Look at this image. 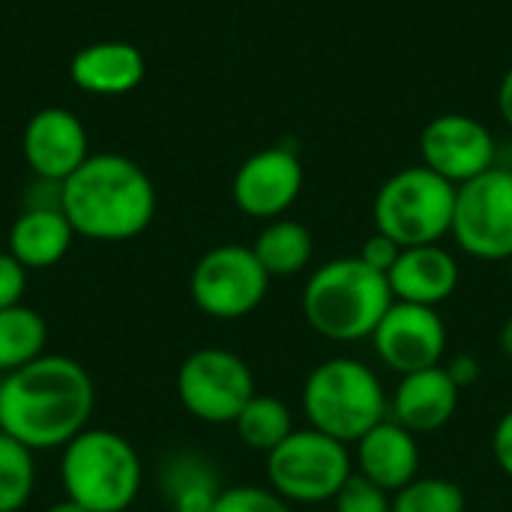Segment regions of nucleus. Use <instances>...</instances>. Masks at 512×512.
<instances>
[{
  "label": "nucleus",
  "instance_id": "nucleus-16",
  "mask_svg": "<svg viewBox=\"0 0 512 512\" xmlns=\"http://www.w3.org/2000/svg\"><path fill=\"white\" fill-rule=\"evenodd\" d=\"M393 300L438 309L459 288V261L441 243L402 249L399 261L387 273Z\"/></svg>",
  "mask_w": 512,
  "mask_h": 512
},
{
  "label": "nucleus",
  "instance_id": "nucleus-23",
  "mask_svg": "<svg viewBox=\"0 0 512 512\" xmlns=\"http://www.w3.org/2000/svg\"><path fill=\"white\" fill-rule=\"evenodd\" d=\"M165 492L174 512H210L219 498L216 471L198 456H177L165 474Z\"/></svg>",
  "mask_w": 512,
  "mask_h": 512
},
{
  "label": "nucleus",
  "instance_id": "nucleus-2",
  "mask_svg": "<svg viewBox=\"0 0 512 512\" xmlns=\"http://www.w3.org/2000/svg\"><path fill=\"white\" fill-rule=\"evenodd\" d=\"M60 210L75 237L126 243L141 237L156 216V189L147 171L120 153H90L60 183Z\"/></svg>",
  "mask_w": 512,
  "mask_h": 512
},
{
  "label": "nucleus",
  "instance_id": "nucleus-25",
  "mask_svg": "<svg viewBox=\"0 0 512 512\" xmlns=\"http://www.w3.org/2000/svg\"><path fill=\"white\" fill-rule=\"evenodd\" d=\"M459 483L444 477H417L393 495V512H465Z\"/></svg>",
  "mask_w": 512,
  "mask_h": 512
},
{
  "label": "nucleus",
  "instance_id": "nucleus-17",
  "mask_svg": "<svg viewBox=\"0 0 512 512\" xmlns=\"http://www.w3.org/2000/svg\"><path fill=\"white\" fill-rule=\"evenodd\" d=\"M459 396L462 390L444 366L402 375L390 399V417L414 435H429L456 417Z\"/></svg>",
  "mask_w": 512,
  "mask_h": 512
},
{
  "label": "nucleus",
  "instance_id": "nucleus-35",
  "mask_svg": "<svg viewBox=\"0 0 512 512\" xmlns=\"http://www.w3.org/2000/svg\"><path fill=\"white\" fill-rule=\"evenodd\" d=\"M507 264H510V282H512V258H510V261H507Z\"/></svg>",
  "mask_w": 512,
  "mask_h": 512
},
{
  "label": "nucleus",
  "instance_id": "nucleus-6",
  "mask_svg": "<svg viewBox=\"0 0 512 512\" xmlns=\"http://www.w3.org/2000/svg\"><path fill=\"white\" fill-rule=\"evenodd\" d=\"M456 189L426 165H411L387 177L375 195V231L402 249L441 243L453 231Z\"/></svg>",
  "mask_w": 512,
  "mask_h": 512
},
{
  "label": "nucleus",
  "instance_id": "nucleus-15",
  "mask_svg": "<svg viewBox=\"0 0 512 512\" xmlns=\"http://www.w3.org/2000/svg\"><path fill=\"white\" fill-rule=\"evenodd\" d=\"M354 474L396 495L420 477V444L417 435L399 426L393 417L378 423L354 444Z\"/></svg>",
  "mask_w": 512,
  "mask_h": 512
},
{
  "label": "nucleus",
  "instance_id": "nucleus-30",
  "mask_svg": "<svg viewBox=\"0 0 512 512\" xmlns=\"http://www.w3.org/2000/svg\"><path fill=\"white\" fill-rule=\"evenodd\" d=\"M492 453H495L498 468L512 480V408L498 420L492 432Z\"/></svg>",
  "mask_w": 512,
  "mask_h": 512
},
{
  "label": "nucleus",
  "instance_id": "nucleus-11",
  "mask_svg": "<svg viewBox=\"0 0 512 512\" xmlns=\"http://www.w3.org/2000/svg\"><path fill=\"white\" fill-rule=\"evenodd\" d=\"M378 360L399 378L441 366L447 354V324L438 309L393 300L372 333Z\"/></svg>",
  "mask_w": 512,
  "mask_h": 512
},
{
  "label": "nucleus",
  "instance_id": "nucleus-19",
  "mask_svg": "<svg viewBox=\"0 0 512 512\" xmlns=\"http://www.w3.org/2000/svg\"><path fill=\"white\" fill-rule=\"evenodd\" d=\"M75 240V231L60 207H27L9 228L6 252L27 270L60 264Z\"/></svg>",
  "mask_w": 512,
  "mask_h": 512
},
{
  "label": "nucleus",
  "instance_id": "nucleus-24",
  "mask_svg": "<svg viewBox=\"0 0 512 512\" xmlns=\"http://www.w3.org/2000/svg\"><path fill=\"white\" fill-rule=\"evenodd\" d=\"M36 489L33 450L0 432V512H21Z\"/></svg>",
  "mask_w": 512,
  "mask_h": 512
},
{
  "label": "nucleus",
  "instance_id": "nucleus-7",
  "mask_svg": "<svg viewBox=\"0 0 512 512\" xmlns=\"http://www.w3.org/2000/svg\"><path fill=\"white\" fill-rule=\"evenodd\" d=\"M354 477L348 444L318 432L294 429L273 453H267V486L288 504H324Z\"/></svg>",
  "mask_w": 512,
  "mask_h": 512
},
{
  "label": "nucleus",
  "instance_id": "nucleus-3",
  "mask_svg": "<svg viewBox=\"0 0 512 512\" xmlns=\"http://www.w3.org/2000/svg\"><path fill=\"white\" fill-rule=\"evenodd\" d=\"M390 306L393 291L387 276L357 255L321 264L303 288V318L330 342L372 339Z\"/></svg>",
  "mask_w": 512,
  "mask_h": 512
},
{
  "label": "nucleus",
  "instance_id": "nucleus-1",
  "mask_svg": "<svg viewBox=\"0 0 512 512\" xmlns=\"http://www.w3.org/2000/svg\"><path fill=\"white\" fill-rule=\"evenodd\" d=\"M90 372L63 354H42L0 381V432L27 450H63L93 417Z\"/></svg>",
  "mask_w": 512,
  "mask_h": 512
},
{
  "label": "nucleus",
  "instance_id": "nucleus-5",
  "mask_svg": "<svg viewBox=\"0 0 512 512\" xmlns=\"http://www.w3.org/2000/svg\"><path fill=\"white\" fill-rule=\"evenodd\" d=\"M141 456L111 429H84L63 447V495L87 512H129L141 492Z\"/></svg>",
  "mask_w": 512,
  "mask_h": 512
},
{
  "label": "nucleus",
  "instance_id": "nucleus-9",
  "mask_svg": "<svg viewBox=\"0 0 512 512\" xmlns=\"http://www.w3.org/2000/svg\"><path fill=\"white\" fill-rule=\"evenodd\" d=\"M270 276L252 246L222 243L207 249L189 276L192 303L216 321H240L252 315L270 288Z\"/></svg>",
  "mask_w": 512,
  "mask_h": 512
},
{
  "label": "nucleus",
  "instance_id": "nucleus-20",
  "mask_svg": "<svg viewBox=\"0 0 512 512\" xmlns=\"http://www.w3.org/2000/svg\"><path fill=\"white\" fill-rule=\"evenodd\" d=\"M252 252L270 279H291L309 267V261L315 255V240L303 222L282 216V219L267 222L258 231Z\"/></svg>",
  "mask_w": 512,
  "mask_h": 512
},
{
  "label": "nucleus",
  "instance_id": "nucleus-32",
  "mask_svg": "<svg viewBox=\"0 0 512 512\" xmlns=\"http://www.w3.org/2000/svg\"><path fill=\"white\" fill-rule=\"evenodd\" d=\"M498 111H501L504 123L512 129V66L504 72L501 87H498Z\"/></svg>",
  "mask_w": 512,
  "mask_h": 512
},
{
  "label": "nucleus",
  "instance_id": "nucleus-4",
  "mask_svg": "<svg viewBox=\"0 0 512 512\" xmlns=\"http://www.w3.org/2000/svg\"><path fill=\"white\" fill-rule=\"evenodd\" d=\"M303 414L312 429L351 447L390 417V399L363 360L330 357L303 384Z\"/></svg>",
  "mask_w": 512,
  "mask_h": 512
},
{
  "label": "nucleus",
  "instance_id": "nucleus-13",
  "mask_svg": "<svg viewBox=\"0 0 512 512\" xmlns=\"http://www.w3.org/2000/svg\"><path fill=\"white\" fill-rule=\"evenodd\" d=\"M303 192V165L294 147L276 144L252 153L240 162L231 195L240 213L249 219H282Z\"/></svg>",
  "mask_w": 512,
  "mask_h": 512
},
{
  "label": "nucleus",
  "instance_id": "nucleus-33",
  "mask_svg": "<svg viewBox=\"0 0 512 512\" xmlns=\"http://www.w3.org/2000/svg\"><path fill=\"white\" fill-rule=\"evenodd\" d=\"M498 345H501V354L512 360V315L504 321V327H501V333H498Z\"/></svg>",
  "mask_w": 512,
  "mask_h": 512
},
{
  "label": "nucleus",
  "instance_id": "nucleus-34",
  "mask_svg": "<svg viewBox=\"0 0 512 512\" xmlns=\"http://www.w3.org/2000/svg\"><path fill=\"white\" fill-rule=\"evenodd\" d=\"M45 512H87L81 504H75V501H69V498H63V501H57V504H51Z\"/></svg>",
  "mask_w": 512,
  "mask_h": 512
},
{
  "label": "nucleus",
  "instance_id": "nucleus-29",
  "mask_svg": "<svg viewBox=\"0 0 512 512\" xmlns=\"http://www.w3.org/2000/svg\"><path fill=\"white\" fill-rule=\"evenodd\" d=\"M27 291V267L9 252H0V309L18 306Z\"/></svg>",
  "mask_w": 512,
  "mask_h": 512
},
{
  "label": "nucleus",
  "instance_id": "nucleus-31",
  "mask_svg": "<svg viewBox=\"0 0 512 512\" xmlns=\"http://www.w3.org/2000/svg\"><path fill=\"white\" fill-rule=\"evenodd\" d=\"M444 369L450 372V378L456 381L459 390H468V387L480 378V363H477L474 357H468V354H459V357L450 360Z\"/></svg>",
  "mask_w": 512,
  "mask_h": 512
},
{
  "label": "nucleus",
  "instance_id": "nucleus-12",
  "mask_svg": "<svg viewBox=\"0 0 512 512\" xmlns=\"http://www.w3.org/2000/svg\"><path fill=\"white\" fill-rule=\"evenodd\" d=\"M420 156L426 168L453 186H462L495 168L498 144L483 120L471 114H441L426 123L420 135Z\"/></svg>",
  "mask_w": 512,
  "mask_h": 512
},
{
  "label": "nucleus",
  "instance_id": "nucleus-27",
  "mask_svg": "<svg viewBox=\"0 0 512 512\" xmlns=\"http://www.w3.org/2000/svg\"><path fill=\"white\" fill-rule=\"evenodd\" d=\"M336 512H393V495L354 474L333 498Z\"/></svg>",
  "mask_w": 512,
  "mask_h": 512
},
{
  "label": "nucleus",
  "instance_id": "nucleus-21",
  "mask_svg": "<svg viewBox=\"0 0 512 512\" xmlns=\"http://www.w3.org/2000/svg\"><path fill=\"white\" fill-rule=\"evenodd\" d=\"M48 345V324L45 318L18 303L9 309H0V375H9L36 357L45 354Z\"/></svg>",
  "mask_w": 512,
  "mask_h": 512
},
{
  "label": "nucleus",
  "instance_id": "nucleus-26",
  "mask_svg": "<svg viewBox=\"0 0 512 512\" xmlns=\"http://www.w3.org/2000/svg\"><path fill=\"white\" fill-rule=\"evenodd\" d=\"M210 512H294L270 486H231L222 489Z\"/></svg>",
  "mask_w": 512,
  "mask_h": 512
},
{
  "label": "nucleus",
  "instance_id": "nucleus-8",
  "mask_svg": "<svg viewBox=\"0 0 512 512\" xmlns=\"http://www.w3.org/2000/svg\"><path fill=\"white\" fill-rule=\"evenodd\" d=\"M255 393L249 363L225 348H198L177 369L180 405L207 426H234Z\"/></svg>",
  "mask_w": 512,
  "mask_h": 512
},
{
  "label": "nucleus",
  "instance_id": "nucleus-28",
  "mask_svg": "<svg viewBox=\"0 0 512 512\" xmlns=\"http://www.w3.org/2000/svg\"><path fill=\"white\" fill-rule=\"evenodd\" d=\"M399 255H402V246L393 237L381 234V231H375L372 237H366L363 246H360V252H357V258L363 264H369L372 270H378L384 276L393 270V264L399 261Z\"/></svg>",
  "mask_w": 512,
  "mask_h": 512
},
{
  "label": "nucleus",
  "instance_id": "nucleus-10",
  "mask_svg": "<svg viewBox=\"0 0 512 512\" xmlns=\"http://www.w3.org/2000/svg\"><path fill=\"white\" fill-rule=\"evenodd\" d=\"M453 240L477 261L512 258V171L489 168L456 189Z\"/></svg>",
  "mask_w": 512,
  "mask_h": 512
},
{
  "label": "nucleus",
  "instance_id": "nucleus-22",
  "mask_svg": "<svg viewBox=\"0 0 512 512\" xmlns=\"http://www.w3.org/2000/svg\"><path fill=\"white\" fill-rule=\"evenodd\" d=\"M234 429L243 447L267 456L294 432V414L282 399L255 393L249 405L240 411V417L234 420Z\"/></svg>",
  "mask_w": 512,
  "mask_h": 512
},
{
  "label": "nucleus",
  "instance_id": "nucleus-14",
  "mask_svg": "<svg viewBox=\"0 0 512 512\" xmlns=\"http://www.w3.org/2000/svg\"><path fill=\"white\" fill-rule=\"evenodd\" d=\"M21 153L39 180L63 183L90 156L87 129L69 108L60 105L42 108L24 126Z\"/></svg>",
  "mask_w": 512,
  "mask_h": 512
},
{
  "label": "nucleus",
  "instance_id": "nucleus-18",
  "mask_svg": "<svg viewBox=\"0 0 512 512\" xmlns=\"http://www.w3.org/2000/svg\"><path fill=\"white\" fill-rule=\"evenodd\" d=\"M144 75H147L144 54L123 39L90 42L69 63L72 84L93 96H126L144 81Z\"/></svg>",
  "mask_w": 512,
  "mask_h": 512
}]
</instances>
